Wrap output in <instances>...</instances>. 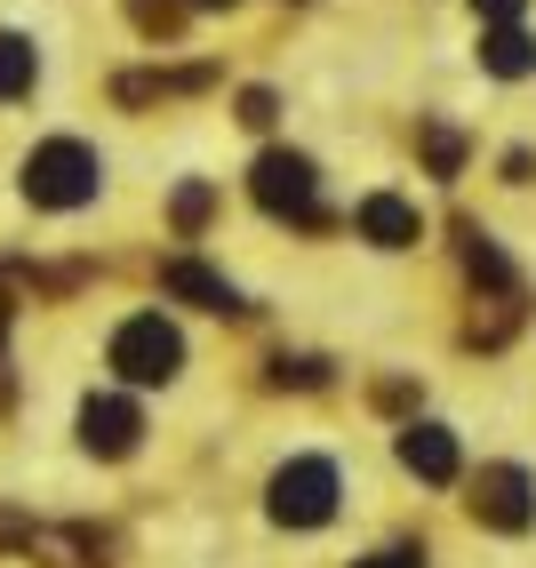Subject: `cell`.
<instances>
[{
  "label": "cell",
  "mask_w": 536,
  "mask_h": 568,
  "mask_svg": "<svg viewBox=\"0 0 536 568\" xmlns=\"http://www.w3.org/2000/svg\"><path fill=\"white\" fill-rule=\"evenodd\" d=\"M104 193V161L81 136H49L24 153V201L32 209H89Z\"/></svg>",
  "instance_id": "cell-1"
},
{
  "label": "cell",
  "mask_w": 536,
  "mask_h": 568,
  "mask_svg": "<svg viewBox=\"0 0 536 568\" xmlns=\"http://www.w3.org/2000/svg\"><path fill=\"white\" fill-rule=\"evenodd\" d=\"M112 368H121L129 385H169L184 368V336L161 313H136V321H121V336H112Z\"/></svg>",
  "instance_id": "cell-2"
},
{
  "label": "cell",
  "mask_w": 536,
  "mask_h": 568,
  "mask_svg": "<svg viewBox=\"0 0 536 568\" xmlns=\"http://www.w3.org/2000/svg\"><path fill=\"white\" fill-rule=\"evenodd\" d=\"M264 505H273L281 528H321L336 513V465L328 457H296L273 473V488H264Z\"/></svg>",
  "instance_id": "cell-3"
},
{
  "label": "cell",
  "mask_w": 536,
  "mask_h": 568,
  "mask_svg": "<svg viewBox=\"0 0 536 568\" xmlns=\"http://www.w3.org/2000/svg\"><path fill=\"white\" fill-rule=\"evenodd\" d=\"M249 193H256L264 216L313 224V209H321V176H313V161H304V153H264V161L249 169Z\"/></svg>",
  "instance_id": "cell-4"
},
{
  "label": "cell",
  "mask_w": 536,
  "mask_h": 568,
  "mask_svg": "<svg viewBox=\"0 0 536 568\" xmlns=\"http://www.w3.org/2000/svg\"><path fill=\"white\" fill-rule=\"evenodd\" d=\"M473 513H481L488 528H528V513H536V480H528L520 465H488V473L473 480Z\"/></svg>",
  "instance_id": "cell-5"
},
{
  "label": "cell",
  "mask_w": 536,
  "mask_h": 568,
  "mask_svg": "<svg viewBox=\"0 0 536 568\" xmlns=\"http://www.w3.org/2000/svg\"><path fill=\"white\" fill-rule=\"evenodd\" d=\"M144 440V416H136V400H89L81 408V448L89 457H129V448Z\"/></svg>",
  "instance_id": "cell-6"
},
{
  "label": "cell",
  "mask_w": 536,
  "mask_h": 568,
  "mask_svg": "<svg viewBox=\"0 0 536 568\" xmlns=\"http://www.w3.org/2000/svg\"><path fill=\"white\" fill-rule=\"evenodd\" d=\"M161 288L184 296V305H201V313H249L241 288L224 281V273H209V264H193V256H169V264H161Z\"/></svg>",
  "instance_id": "cell-7"
},
{
  "label": "cell",
  "mask_w": 536,
  "mask_h": 568,
  "mask_svg": "<svg viewBox=\"0 0 536 568\" xmlns=\"http://www.w3.org/2000/svg\"><path fill=\"white\" fill-rule=\"evenodd\" d=\"M361 241L368 248H416L425 241V216H416V201H401V193H368L361 201Z\"/></svg>",
  "instance_id": "cell-8"
},
{
  "label": "cell",
  "mask_w": 536,
  "mask_h": 568,
  "mask_svg": "<svg viewBox=\"0 0 536 568\" xmlns=\"http://www.w3.org/2000/svg\"><path fill=\"white\" fill-rule=\"evenodd\" d=\"M401 465L416 473V480H456V433H441V425H408L401 433Z\"/></svg>",
  "instance_id": "cell-9"
},
{
  "label": "cell",
  "mask_w": 536,
  "mask_h": 568,
  "mask_svg": "<svg viewBox=\"0 0 536 568\" xmlns=\"http://www.w3.org/2000/svg\"><path fill=\"white\" fill-rule=\"evenodd\" d=\"M481 64L496 72V81H528V72H536V41L520 24H488L481 32Z\"/></svg>",
  "instance_id": "cell-10"
},
{
  "label": "cell",
  "mask_w": 536,
  "mask_h": 568,
  "mask_svg": "<svg viewBox=\"0 0 536 568\" xmlns=\"http://www.w3.org/2000/svg\"><path fill=\"white\" fill-rule=\"evenodd\" d=\"M184 89H209V64H193V72H121V81H112V97H121V104L184 97Z\"/></svg>",
  "instance_id": "cell-11"
},
{
  "label": "cell",
  "mask_w": 536,
  "mask_h": 568,
  "mask_svg": "<svg viewBox=\"0 0 536 568\" xmlns=\"http://www.w3.org/2000/svg\"><path fill=\"white\" fill-rule=\"evenodd\" d=\"M456 241H465V273H473V281H488V288H505V296H513V264H505V248H496L481 224H465Z\"/></svg>",
  "instance_id": "cell-12"
},
{
  "label": "cell",
  "mask_w": 536,
  "mask_h": 568,
  "mask_svg": "<svg viewBox=\"0 0 536 568\" xmlns=\"http://www.w3.org/2000/svg\"><path fill=\"white\" fill-rule=\"evenodd\" d=\"M32 72H41L32 41H24V32H0V104H9V97H24V89H32Z\"/></svg>",
  "instance_id": "cell-13"
},
{
  "label": "cell",
  "mask_w": 536,
  "mask_h": 568,
  "mask_svg": "<svg viewBox=\"0 0 536 568\" xmlns=\"http://www.w3.org/2000/svg\"><path fill=\"white\" fill-rule=\"evenodd\" d=\"M129 17H136L144 41H176L184 32V0H129Z\"/></svg>",
  "instance_id": "cell-14"
},
{
  "label": "cell",
  "mask_w": 536,
  "mask_h": 568,
  "mask_svg": "<svg viewBox=\"0 0 536 568\" xmlns=\"http://www.w3.org/2000/svg\"><path fill=\"white\" fill-rule=\"evenodd\" d=\"M425 161H433V176H456V169H465V136H456V129H425Z\"/></svg>",
  "instance_id": "cell-15"
},
{
  "label": "cell",
  "mask_w": 536,
  "mask_h": 568,
  "mask_svg": "<svg viewBox=\"0 0 536 568\" xmlns=\"http://www.w3.org/2000/svg\"><path fill=\"white\" fill-rule=\"evenodd\" d=\"M209 209H216V193H209V184H184V193H176V233H201V224H209Z\"/></svg>",
  "instance_id": "cell-16"
},
{
  "label": "cell",
  "mask_w": 536,
  "mask_h": 568,
  "mask_svg": "<svg viewBox=\"0 0 536 568\" xmlns=\"http://www.w3.org/2000/svg\"><path fill=\"white\" fill-rule=\"evenodd\" d=\"M273 112H281L273 89H241V121H249V129H273Z\"/></svg>",
  "instance_id": "cell-17"
},
{
  "label": "cell",
  "mask_w": 536,
  "mask_h": 568,
  "mask_svg": "<svg viewBox=\"0 0 536 568\" xmlns=\"http://www.w3.org/2000/svg\"><path fill=\"white\" fill-rule=\"evenodd\" d=\"M353 568H425V552H416V545H385V552H368Z\"/></svg>",
  "instance_id": "cell-18"
},
{
  "label": "cell",
  "mask_w": 536,
  "mask_h": 568,
  "mask_svg": "<svg viewBox=\"0 0 536 568\" xmlns=\"http://www.w3.org/2000/svg\"><path fill=\"white\" fill-rule=\"evenodd\" d=\"M520 9L528 0H473V17H488V24H520Z\"/></svg>",
  "instance_id": "cell-19"
},
{
  "label": "cell",
  "mask_w": 536,
  "mask_h": 568,
  "mask_svg": "<svg viewBox=\"0 0 536 568\" xmlns=\"http://www.w3.org/2000/svg\"><path fill=\"white\" fill-rule=\"evenodd\" d=\"M321 376H328L321 361H281V385H321Z\"/></svg>",
  "instance_id": "cell-20"
},
{
  "label": "cell",
  "mask_w": 536,
  "mask_h": 568,
  "mask_svg": "<svg viewBox=\"0 0 536 568\" xmlns=\"http://www.w3.org/2000/svg\"><path fill=\"white\" fill-rule=\"evenodd\" d=\"M184 9H241V0H184Z\"/></svg>",
  "instance_id": "cell-21"
}]
</instances>
